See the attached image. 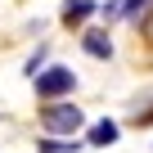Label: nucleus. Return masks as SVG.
<instances>
[{"label": "nucleus", "instance_id": "nucleus-1", "mask_svg": "<svg viewBox=\"0 0 153 153\" xmlns=\"http://www.w3.org/2000/svg\"><path fill=\"white\" fill-rule=\"evenodd\" d=\"M41 126H45L50 135H76V131L86 126V117H81V108L68 104V99H45V108H41Z\"/></svg>", "mask_w": 153, "mask_h": 153}, {"label": "nucleus", "instance_id": "nucleus-2", "mask_svg": "<svg viewBox=\"0 0 153 153\" xmlns=\"http://www.w3.org/2000/svg\"><path fill=\"white\" fill-rule=\"evenodd\" d=\"M32 81H36V95H41V99H63V95H72V86H76V72H72V68H45V72L32 76Z\"/></svg>", "mask_w": 153, "mask_h": 153}, {"label": "nucleus", "instance_id": "nucleus-3", "mask_svg": "<svg viewBox=\"0 0 153 153\" xmlns=\"http://www.w3.org/2000/svg\"><path fill=\"white\" fill-rule=\"evenodd\" d=\"M95 9H99L95 0H63V14H59V18H63L68 27H81V23H86Z\"/></svg>", "mask_w": 153, "mask_h": 153}, {"label": "nucleus", "instance_id": "nucleus-4", "mask_svg": "<svg viewBox=\"0 0 153 153\" xmlns=\"http://www.w3.org/2000/svg\"><path fill=\"white\" fill-rule=\"evenodd\" d=\"M117 135H122V126L104 117V122H95V126H90V135H86V144H95V149H108V144H117Z\"/></svg>", "mask_w": 153, "mask_h": 153}, {"label": "nucleus", "instance_id": "nucleus-5", "mask_svg": "<svg viewBox=\"0 0 153 153\" xmlns=\"http://www.w3.org/2000/svg\"><path fill=\"white\" fill-rule=\"evenodd\" d=\"M81 45H86L90 59H113V41H108V32H86Z\"/></svg>", "mask_w": 153, "mask_h": 153}, {"label": "nucleus", "instance_id": "nucleus-6", "mask_svg": "<svg viewBox=\"0 0 153 153\" xmlns=\"http://www.w3.org/2000/svg\"><path fill=\"white\" fill-rule=\"evenodd\" d=\"M36 153H81V144H76L72 135L63 140V135H45V140H36Z\"/></svg>", "mask_w": 153, "mask_h": 153}, {"label": "nucleus", "instance_id": "nucleus-7", "mask_svg": "<svg viewBox=\"0 0 153 153\" xmlns=\"http://www.w3.org/2000/svg\"><path fill=\"white\" fill-rule=\"evenodd\" d=\"M153 5V0H126V5H122V18H135L140 9H149Z\"/></svg>", "mask_w": 153, "mask_h": 153}, {"label": "nucleus", "instance_id": "nucleus-8", "mask_svg": "<svg viewBox=\"0 0 153 153\" xmlns=\"http://www.w3.org/2000/svg\"><path fill=\"white\" fill-rule=\"evenodd\" d=\"M41 63H45V50H36V54L27 59V76H36V72H41Z\"/></svg>", "mask_w": 153, "mask_h": 153}, {"label": "nucleus", "instance_id": "nucleus-9", "mask_svg": "<svg viewBox=\"0 0 153 153\" xmlns=\"http://www.w3.org/2000/svg\"><path fill=\"white\" fill-rule=\"evenodd\" d=\"M135 122H140V126H144V122H153V108H144V113H140Z\"/></svg>", "mask_w": 153, "mask_h": 153}]
</instances>
